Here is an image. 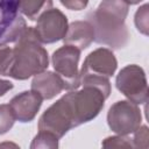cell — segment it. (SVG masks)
<instances>
[{
  "instance_id": "obj_4",
  "label": "cell",
  "mask_w": 149,
  "mask_h": 149,
  "mask_svg": "<svg viewBox=\"0 0 149 149\" xmlns=\"http://www.w3.org/2000/svg\"><path fill=\"white\" fill-rule=\"evenodd\" d=\"M74 127L78 126L68 93L48 107L38 120V130L51 133L58 139Z\"/></svg>"
},
{
  "instance_id": "obj_12",
  "label": "cell",
  "mask_w": 149,
  "mask_h": 149,
  "mask_svg": "<svg viewBox=\"0 0 149 149\" xmlns=\"http://www.w3.org/2000/svg\"><path fill=\"white\" fill-rule=\"evenodd\" d=\"M64 44L72 45L80 51L86 49L94 41V30L92 24L86 21H74L68 26L63 37Z\"/></svg>"
},
{
  "instance_id": "obj_22",
  "label": "cell",
  "mask_w": 149,
  "mask_h": 149,
  "mask_svg": "<svg viewBox=\"0 0 149 149\" xmlns=\"http://www.w3.org/2000/svg\"><path fill=\"white\" fill-rule=\"evenodd\" d=\"M13 83L9 81V80H6V79H1L0 78V97L5 95L9 90L13 88Z\"/></svg>"
},
{
  "instance_id": "obj_5",
  "label": "cell",
  "mask_w": 149,
  "mask_h": 149,
  "mask_svg": "<svg viewBox=\"0 0 149 149\" xmlns=\"http://www.w3.org/2000/svg\"><path fill=\"white\" fill-rule=\"evenodd\" d=\"M70 102L76 116L77 126L93 120L104 108L105 94L94 86H83L79 91H70L68 93Z\"/></svg>"
},
{
  "instance_id": "obj_16",
  "label": "cell",
  "mask_w": 149,
  "mask_h": 149,
  "mask_svg": "<svg viewBox=\"0 0 149 149\" xmlns=\"http://www.w3.org/2000/svg\"><path fill=\"white\" fill-rule=\"evenodd\" d=\"M15 118L9 105H0V135L6 134L14 125Z\"/></svg>"
},
{
  "instance_id": "obj_17",
  "label": "cell",
  "mask_w": 149,
  "mask_h": 149,
  "mask_svg": "<svg viewBox=\"0 0 149 149\" xmlns=\"http://www.w3.org/2000/svg\"><path fill=\"white\" fill-rule=\"evenodd\" d=\"M148 9H149V5L144 3L143 6H141L136 13H135V26L137 28V30L140 33H142L143 35H148V29H149V21H148Z\"/></svg>"
},
{
  "instance_id": "obj_11",
  "label": "cell",
  "mask_w": 149,
  "mask_h": 149,
  "mask_svg": "<svg viewBox=\"0 0 149 149\" xmlns=\"http://www.w3.org/2000/svg\"><path fill=\"white\" fill-rule=\"evenodd\" d=\"M42 101L43 99L37 92L33 90L23 91L12 98L9 107L15 120L20 122H30L35 119L37 112L40 111Z\"/></svg>"
},
{
  "instance_id": "obj_20",
  "label": "cell",
  "mask_w": 149,
  "mask_h": 149,
  "mask_svg": "<svg viewBox=\"0 0 149 149\" xmlns=\"http://www.w3.org/2000/svg\"><path fill=\"white\" fill-rule=\"evenodd\" d=\"M61 3L71 10H81L84 8H86L88 0H59Z\"/></svg>"
},
{
  "instance_id": "obj_10",
  "label": "cell",
  "mask_w": 149,
  "mask_h": 149,
  "mask_svg": "<svg viewBox=\"0 0 149 149\" xmlns=\"http://www.w3.org/2000/svg\"><path fill=\"white\" fill-rule=\"evenodd\" d=\"M68 26L69 23L65 14L57 8H50L37 19L34 29L42 44H51L63 40Z\"/></svg>"
},
{
  "instance_id": "obj_24",
  "label": "cell",
  "mask_w": 149,
  "mask_h": 149,
  "mask_svg": "<svg viewBox=\"0 0 149 149\" xmlns=\"http://www.w3.org/2000/svg\"><path fill=\"white\" fill-rule=\"evenodd\" d=\"M1 146H13V147H17L16 144H13V143H2V144H0V147Z\"/></svg>"
},
{
  "instance_id": "obj_8",
  "label": "cell",
  "mask_w": 149,
  "mask_h": 149,
  "mask_svg": "<svg viewBox=\"0 0 149 149\" xmlns=\"http://www.w3.org/2000/svg\"><path fill=\"white\" fill-rule=\"evenodd\" d=\"M142 114L139 106L129 100H120L113 104L107 113V123L118 135H130L140 126Z\"/></svg>"
},
{
  "instance_id": "obj_3",
  "label": "cell",
  "mask_w": 149,
  "mask_h": 149,
  "mask_svg": "<svg viewBox=\"0 0 149 149\" xmlns=\"http://www.w3.org/2000/svg\"><path fill=\"white\" fill-rule=\"evenodd\" d=\"M118 68V61L111 49L98 48L85 58L80 70V85L99 88L106 98L111 94L109 77Z\"/></svg>"
},
{
  "instance_id": "obj_21",
  "label": "cell",
  "mask_w": 149,
  "mask_h": 149,
  "mask_svg": "<svg viewBox=\"0 0 149 149\" xmlns=\"http://www.w3.org/2000/svg\"><path fill=\"white\" fill-rule=\"evenodd\" d=\"M12 54V49L9 47H0V73L2 72L9 56Z\"/></svg>"
},
{
  "instance_id": "obj_2",
  "label": "cell",
  "mask_w": 149,
  "mask_h": 149,
  "mask_svg": "<svg viewBox=\"0 0 149 149\" xmlns=\"http://www.w3.org/2000/svg\"><path fill=\"white\" fill-rule=\"evenodd\" d=\"M48 51L38 41L34 27H27L16 40L12 54L0 73L17 80H26L48 69Z\"/></svg>"
},
{
  "instance_id": "obj_14",
  "label": "cell",
  "mask_w": 149,
  "mask_h": 149,
  "mask_svg": "<svg viewBox=\"0 0 149 149\" xmlns=\"http://www.w3.org/2000/svg\"><path fill=\"white\" fill-rule=\"evenodd\" d=\"M52 8V0H20V12L29 20H37L44 12Z\"/></svg>"
},
{
  "instance_id": "obj_19",
  "label": "cell",
  "mask_w": 149,
  "mask_h": 149,
  "mask_svg": "<svg viewBox=\"0 0 149 149\" xmlns=\"http://www.w3.org/2000/svg\"><path fill=\"white\" fill-rule=\"evenodd\" d=\"M134 137L132 139L133 141V147L134 148H148V127L147 126H140L134 133Z\"/></svg>"
},
{
  "instance_id": "obj_13",
  "label": "cell",
  "mask_w": 149,
  "mask_h": 149,
  "mask_svg": "<svg viewBox=\"0 0 149 149\" xmlns=\"http://www.w3.org/2000/svg\"><path fill=\"white\" fill-rule=\"evenodd\" d=\"M31 90L37 92L43 100H49L58 95L64 90V85L57 73L44 70L34 76Z\"/></svg>"
},
{
  "instance_id": "obj_6",
  "label": "cell",
  "mask_w": 149,
  "mask_h": 149,
  "mask_svg": "<svg viewBox=\"0 0 149 149\" xmlns=\"http://www.w3.org/2000/svg\"><path fill=\"white\" fill-rule=\"evenodd\" d=\"M79 58L80 50L68 44L57 49L51 56L52 66L62 79L64 90L73 91L80 86V73L78 70Z\"/></svg>"
},
{
  "instance_id": "obj_23",
  "label": "cell",
  "mask_w": 149,
  "mask_h": 149,
  "mask_svg": "<svg viewBox=\"0 0 149 149\" xmlns=\"http://www.w3.org/2000/svg\"><path fill=\"white\" fill-rule=\"evenodd\" d=\"M128 5H136V3H139V2H141L142 0H125Z\"/></svg>"
},
{
  "instance_id": "obj_18",
  "label": "cell",
  "mask_w": 149,
  "mask_h": 149,
  "mask_svg": "<svg viewBox=\"0 0 149 149\" xmlns=\"http://www.w3.org/2000/svg\"><path fill=\"white\" fill-rule=\"evenodd\" d=\"M102 147L105 148H134L132 139L128 135H116L109 136L102 141Z\"/></svg>"
},
{
  "instance_id": "obj_1",
  "label": "cell",
  "mask_w": 149,
  "mask_h": 149,
  "mask_svg": "<svg viewBox=\"0 0 149 149\" xmlns=\"http://www.w3.org/2000/svg\"><path fill=\"white\" fill-rule=\"evenodd\" d=\"M129 5L125 0H102L95 10L87 14V21L94 30V42L121 49L129 40L126 17Z\"/></svg>"
},
{
  "instance_id": "obj_15",
  "label": "cell",
  "mask_w": 149,
  "mask_h": 149,
  "mask_svg": "<svg viewBox=\"0 0 149 149\" xmlns=\"http://www.w3.org/2000/svg\"><path fill=\"white\" fill-rule=\"evenodd\" d=\"M58 140L59 139L51 133L38 130V134L34 137V140L30 144V148L31 149H37V148L55 149V148H58Z\"/></svg>"
},
{
  "instance_id": "obj_7",
  "label": "cell",
  "mask_w": 149,
  "mask_h": 149,
  "mask_svg": "<svg viewBox=\"0 0 149 149\" xmlns=\"http://www.w3.org/2000/svg\"><path fill=\"white\" fill-rule=\"evenodd\" d=\"M116 88L132 102L144 104L148 100V83L144 70L130 64L120 70L115 79Z\"/></svg>"
},
{
  "instance_id": "obj_9",
  "label": "cell",
  "mask_w": 149,
  "mask_h": 149,
  "mask_svg": "<svg viewBox=\"0 0 149 149\" xmlns=\"http://www.w3.org/2000/svg\"><path fill=\"white\" fill-rule=\"evenodd\" d=\"M26 28L20 0H0V47L15 43Z\"/></svg>"
}]
</instances>
